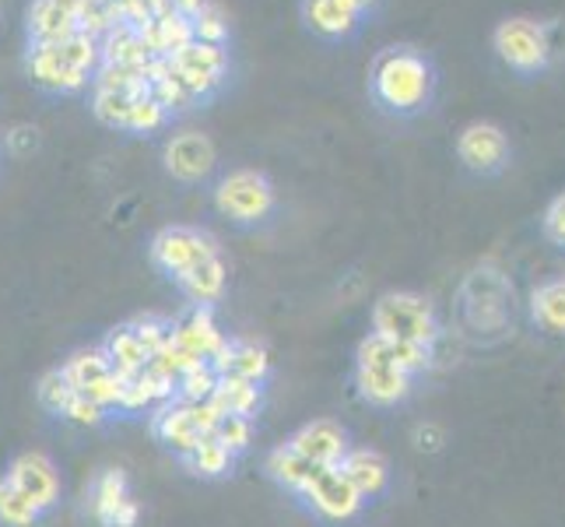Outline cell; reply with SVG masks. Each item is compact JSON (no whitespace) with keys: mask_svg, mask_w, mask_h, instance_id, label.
I'll return each mask as SVG.
<instances>
[{"mask_svg":"<svg viewBox=\"0 0 565 527\" xmlns=\"http://www.w3.org/2000/svg\"><path fill=\"white\" fill-rule=\"evenodd\" d=\"M103 64V39L88 32H74L61 43H29L25 50V71L29 77L46 92H82L95 82V71Z\"/></svg>","mask_w":565,"mask_h":527,"instance_id":"6da1fadb","label":"cell"},{"mask_svg":"<svg viewBox=\"0 0 565 527\" xmlns=\"http://www.w3.org/2000/svg\"><path fill=\"white\" fill-rule=\"evenodd\" d=\"M369 85H373L376 103L386 113L407 116V113H418L428 106L433 88H436V74H433V64H428L422 53H415L412 46H394L376 56Z\"/></svg>","mask_w":565,"mask_h":527,"instance_id":"7a4b0ae2","label":"cell"},{"mask_svg":"<svg viewBox=\"0 0 565 527\" xmlns=\"http://www.w3.org/2000/svg\"><path fill=\"white\" fill-rule=\"evenodd\" d=\"M373 330L397 341H422L433 345L439 338V324L433 306L415 292H386L373 306Z\"/></svg>","mask_w":565,"mask_h":527,"instance_id":"3957f363","label":"cell"},{"mask_svg":"<svg viewBox=\"0 0 565 527\" xmlns=\"http://www.w3.org/2000/svg\"><path fill=\"white\" fill-rule=\"evenodd\" d=\"M214 208L239 225L260 222L275 211V187L257 169H232L214 187Z\"/></svg>","mask_w":565,"mask_h":527,"instance_id":"277c9868","label":"cell"},{"mask_svg":"<svg viewBox=\"0 0 565 527\" xmlns=\"http://www.w3.org/2000/svg\"><path fill=\"white\" fill-rule=\"evenodd\" d=\"M495 53L502 64H510L516 74H537L552 61V39L548 29L534 18H505L495 29Z\"/></svg>","mask_w":565,"mask_h":527,"instance_id":"5b68a950","label":"cell"},{"mask_svg":"<svg viewBox=\"0 0 565 527\" xmlns=\"http://www.w3.org/2000/svg\"><path fill=\"white\" fill-rule=\"evenodd\" d=\"M148 253H151V264L154 267L166 271L169 278L180 282L198 264H204L207 257H214V253H218V243H214V236H207V232H201V229L169 225V229H162L159 236L151 240Z\"/></svg>","mask_w":565,"mask_h":527,"instance_id":"8992f818","label":"cell"},{"mask_svg":"<svg viewBox=\"0 0 565 527\" xmlns=\"http://www.w3.org/2000/svg\"><path fill=\"white\" fill-rule=\"evenodd\" d=\"M61 369H64L67 383L77 390V394H85V398H92L95 404H103L106 412H109V408H120L124 380L113 373V366H109V359H106V351H103V348L77 351V356H71Z\"/></svg>","mask_w":565,"mask_h":527,"instance_id":"52a82bcc","label":"cell"},{"mask_svg":"<svg viewBox=\"0 0 565 527\" xmlns=\"http://www.w3.org/2000/svg\"><path fill=\"white\" fill-rule=\"evenodd\" d=\"M169 64H172V71L183 77V85L204 103L211 92H218L225 85L228 53H225V46H214V43H201V39H193L186 50H180L177 56H169Z\"/></svg>","mask_w":565,"mask_h":527,"instance_id":"ba28073f","label":"cell"},{"mask_svg":"<svg viewBox=\"0 0 565 527\" xmlns=\"http://www.w3.org/2000/svg\"><path fill=\"white\" fill-rule=\"evenodd\" d=\"M299 496L327 520H352L362 510V503H365V496L355 489L352 482H348V475L341 472L338 464L320 467Z\"/></svg>","mask_w":565,"mask_h":527,"instance_id":"9c48e42d","label":"cell"},{"mask_svg":"<svg viewBox=\"0 0 565 527\" xmlns=\"http://www.w3.org/2000/svg\"><path fill=\"white\" fill-rule=\"evenodd\" d=\"M4 478L25 499H32L43 514L50 510L56 499H61V475H56L53 461L46 454H39V451H29L22 457H14Z\"/></svg>","mask_w":565,"mask_h":527,"instance_id":"30bf717a","label":"cell"},{"mask_svg":"<svg viewBox=\"0 0 565 527\" xmlns=\"http://www.w3.org/2000/svg\"><path fill=\"white\" fill-rule=\"evenodd\" d=\"M457 155L467 169L475 172H499L510 159V138H505V130L495 127V124H467L457 138Z\"/></svg>","mask_w":565,"mask_h":527,"instance_id":"8fae6325","label":"cell"},{"mask_svg":"<svg viewBox=\"0 0 565 527\" xmlns=\"http://www.w3.org/2000/svg\"><path fill=\"white\" fill-rule=\"evenodd\" d=\"M162 159H166V169L172 180L198 183L214 169V145L201 130H183L177 138H169Z\"/></svg>","mask_w":565,"mask_h":527,"instance_id":"7c38bea8","label":"cell"},{"mask_svg":"<svg viewBox=\"0 0 565 527\" xmlns=\"http://www.w3.org/2000/svg\"><path fill=\"white\" fill-rule=\"evenodd\" d=\"M225 341L228 338L218 330V324H214L211 306H190L177 320V330H172V345H180L186 356H193L198 362H211L225 348Z\"/></svg>","mask_w":565,"mask_h":527,"instance_id":"4fadbf2b","label":"cell"},{"mask_svg":"<svg viewBox=\"0 0 565 527\" xmlns=\"http://www.w3.org/2000/svg\"><path fill=\"white\" fill-rule=\"evenodd\" d=\"M151 433L159 436V443H166L172 454L186 457L193 446H198L207 433H201L198 419H193L186 401H166L159 404V412L151 415Z\"/></svg>","mask_w":565,"mask_h":527,"instance_id":"5bb4252c","label":"cell"},{"mask_svg":"<svg viewBox=\"0 0 565 527\" xmlns=\"http://www.w3.org/2000/svg\"><path fill=\"white\" fill-rule=\"evenodd\" d=\"M296 451L302 454V457H309L313 464H323V467H330V464H341L344 461V454L352 451L348 446V433L338 425V422H330V419H313V422H306L299 433H291V440H288Z\"/></svg>","mask_w":565,"mask_h":527,"instance_id":"9a60e30c","label":"cell"},{"mask_svg":"<svg viewBox=\"0 0 565 527\" xmlns=\"http://www.w3.org/2000/svg\"><path fill=\"white\" fill-rule=\"evenodd\" d=\"M428 359H433V345H422V341H397V338H386V335H369L362 338L359 345V366L365 362H390L404 369V373H422V369L428 366Z\"/></svg>","mask_w":565,"mask_h":527,"instance_id":"2e32d148","label":"cell"},{"mask_svg":"<svg viewBox=\"0 0 565 527\" xmlns=\"http://www.w3.org/2000/svg\"><path fill=\"white\" fill-rule=\"evenodd\" d=\"M355 387L369 404L390 408L412 394V373L390 366V362H365L355 366Z\"/></svg>","mask_w":565,"mask_h":527,"instance_id":"e0dca14e","label":"cell"},{"mask_svg":"<svg viewBox=\"0 0 565 527\" xmlns=\"http://www.w3.org/2000/svg\"><path fill=\"white\" fill-rule=\"evenodd\" d=\"M225 380H246V383H264L270 373V359L257 341H225V348L211 359Z\"/></svg>","mask_w":565,"mask_h":527,"instance_id":"ac0fdd59","label":"cell"},{"mask_svg":"<svg viewBox=\"0 0 565 527\" xmlns=\"http://www.w3.org/2000/svg\"><path fill=\"white\" fill-rule=\"evenodd\" d=\"M141 29V39L148 43V50L154 53V56H177L180 50H186L193 39V22L186 14H180L177 8L172 11H166V14H154L151 22H145V25H138Z\"/></svg>","mask_w":565,"mask_h":527,"instance_id":"d6986e66","label":"cell"},{"mask_svg":"<svg viewBox=\"0 0 565 527\" xmlns=\"http://www.w3.org/2000/svg\"><path fill=\"white\" fill-rule=\"evenodd\" d=\"M82 32L74 11H67L61 0H32L25 14V35L29 43H61V39Z\"/></svg>","mask_w":565,"mask_h":527,"instance_id":"ffe728a7","label":"cell"},{"mask_svg":"<svg viewBox=\"0 0 565 527\" xmlns=\"http://www.w3.org/2000/svg\"><path fill=\"white\" fill-rule=\"evenodd\" d=\"M306 25L323 39H341L359 29L362 11L348 0H302Z\"/></svg>","mask_w":565,"mask_h":527,"instance_id":"44dd1931","label":"cell"},{"mask_svg":"<svg viewBox=\"0 0 565 527\" xmlns=\"http://www.w3.org/2000/svg\"><path fill=\"white\" fill-rule=\"evenodd\" d=\"M103 351H106V359H109L116 377H134L151 362V351L145 348V341L138 338V330H134L130 324L109 330Z\"/></svg>","mask_w":565,"mask_h":527,"instance_id":"7402d4cb","label":"cell"},{"mask_svg":"<svg viewBox=\"0 0 565 527\" xmlns=\"http://www.w3.org/2000/svg\"><path fill=\"white\" fill-rule=\"evenodd\" d=\"M323 464H313L309 457H302L296 446L291 443H285V446H275V451L267 454V464H264V472L275 478L281 489H288V493H302L306 485H309V478H313L317 472H320Z\"/></svg>","mask_w":565,"mask_h":527,"instance_id":"603a6c76","label":"cell"},{"mask_svg":"<svg viewBox=\"0 0 565 527\" xmlns=\"http://www.w3.org/2000/svg\"><path fill=\"white\" fill-rule=\"evenodd\" d=\"M154 53L141 39L138 25H116L103 35V64H124V67H151Z\"/></svg>","mask_w":565,"mask_h":527,"instance_id":"cb8c5ba5","label":"cell"},{"mask_svg":"<svg viewBox=\"0 0 565 527\" xmlns=\"http://www.w3.org/2000/svg\"><path fill=\"white\" fill-rule=\"evenodd\" d=\"M338 467L365 499L380 496L386 489V482H390V464L376 451H365V446H359V451H348Z\"/></svg>","mask_w":565,"mask_h":527,"instance_id":"d4e9b609","label":"cell"},{"mask_svg":"<svg viewBox=\"0 0 565 527\" xmlns=\"http://www.w3.org/2000/svg\"><path fill=\"white\" fill-rule=\"evenodd\" d=\"M130 503V493H127V475L120 467H109L92 485V517L99 520L103 527H116L120 520L124 506Z\"/></svg>","mask_w":565,"mask_h":527,"instance_id":"484cf974","label":"cell"},{"mask_svg":"<svg viewBox=\"0 0 565 527\" xmlns=\"http://www.w3.org/2000/svg\"><path fill=\"white\" fill-rule=\"evenodd\" d=\"M225 278H228V271H225L222 253H214V257H207L204 264H198V267H193L190 275H183L177 285L183 288V296H186L193 306H211V303H218V299H222Z\"/></svg>","mask_w":565,"mask_h":527,"instance_id":"4316f807","label":"cell"},{"mask_svg":"<svg viewBox=\"0 0 565 527\" xmlns=\"http://www.w3.org/2000/svg\"><path fill=\"white\" fill-rule=\"evenodd\" d=\"M531 314L548 335H565V278L541 282L531 292Z\"/></svg>","mask_w":565,"mask_h":527,"instance_id":"83f0119b","label":"cell"},{"mask_svg":"<svg viewBox=\"0 0 565 527\" xmlns=\"http://www.w3.org/2000/svg\"><path fill=\"white\" fill-rule=\"evenodd\" d=\"M232 461H236V454H232L228 446H225L218 436H214V433L204 436V440L183 457L186 472H190V475H198V478H222V475H228Z\"/></svg>","mask_w":565,"mask_h":527,"instance_id":"f1b7e54d","label":"cell"},{"mask_svg":"<svg viewBox=\"0 0 565 527\" xmlns=\"http://www.w3.org/2000/svg\"><path fill=\"white\" fill-rule=\"evenodd\" d=\"M260 383H246V380H225L218 383V390H214L211 404L218 408L222 415H246L253 419L260 412Z\"/></svg>","mask_w":565,"mask_h":527,"instance_id":"f546056e","label":"cell"},{"mask_svg":"<svg viewBox=\"0 0 565 527\" xmlns=\"http://www.w3.org/2000/svg\"><path fill=\"white\" fill-rule=\"evenodd\" d=\"M148 95V92H145ZM141 95H130V92H113V88H99L92 85V113L95 120L113 127V130H127V120H130V109L138 103Z\"/></svg>","mask_w":565,"mask_h":527,"instance_id":"4dcf8cb0","label":"cell"},{"mask_svg":"<svg viewBox=\"0 0 565 527\" xmlns=\"http://www.w3.org/2000/svg\"><path fill=\"white\" fill-rule=\"evenodd\" d=\"M222 377L218 369H214L211 362H201L186 369V373L180 377V387H177V401H186V404H201V401H211L214 390H218Z\"/></svg>","mask_w":565,"mask_h":527,"instance_id":"1f68e13d","label":"cell"},{"mask_svg":"<svg viewBox=\"0 0 565 527\" xmlns=\"http://www.w3.org/2000/svg\"><path fill=\"white\" fill-rule=\"evenodd\" d=\"M39 517H43V510L18 493L8 478H0V524L4 527H32Z\"/></svg>","mask_w":565,"mask_h":527,"instance_id":"d6a6232c","label":"cell"},{"mask_svg":"<svg viewBox=\"0 0 565 527\" xmlns=\"http://www.w3.org/2000/svg\"><path fill=\"white\" fill-rule=\"evenodd\" d=\"M74 394H77V390L67 383L64 369H50V373L39 380V387H35V398H39V404H43L50 415H64V408L71 404Z\"/></svg>","mask_w":565,"mask_h":527,"instance_id":"836d02e7","label":"cell"},{"mask_svg":"<svg viewBox=\"0 0 565 527\" xmlns=\"http://www.w3.org/2000/svg\"><path fill=\"white\" fill-rule=\"evenodd\" d=\"M193 22V35L201 39V43H214V46H225V39H228V18H225V11L214 4H204L198 14L190 18Z\"/></svg>","mask_w":565,"mask_h":527,"instance_id":"e575fe53","label":"cell"},{"mask_svg":"<svg viewBox=\"0 0 565 527\" xmlns=\"http://www.w3.org/2000/svg\"><path fill=\"white\" fill-rule=\"evenodd\" d=\"M166 120H169V109L148 92V95H141L138 103H134L130 120H127V134H151V130L166 127Z\"/></svg>","mask_w":565,"mask_h":527,"instance_id":"d590c367","label":"cell"},{"mask_svg":"<svg viewBox=\"0 0 565 527\" xmlns=\"http://www.w3.org/2000/svg\"><path fill=\"white\" fill-rule=\"evenodd\" d=\"M130 327L138 330V338H141L145 348L151 351V359L172 345V330H177V324H169L166 317H154V314H145V317H138V320H130Z\"/></svg>","mask_w":565,"mask_h":527,"instance_id":"8d00e7d4","label":"cell"},{"mask_svg":"<svg viewBox=\"0 0 565 527\" xmlns=\"http://www.w3.org/2000/svg\"><path fill=\"white\" fill-rule=\"evenodd\" d=\"M214 436H218L232 454H243V451H249V443H253V419L222 415L218 429H214Z\"/></svg>","mask_w":565,"mask_h":527,"instance_id":"74e56055","label":"cell"},{"mask_svg":"<svg viewBox=\"0 0 565 527\" xmlns=\"http://www.w3.org/2000/svg\"><path fill=\"white\" fill-rule=\"evenodd\" d=\"M61 419H67V422H74V425H103V422H106V408H103V404H95V401L85 398V394H74L71 404L64 408V415H61Z\"/></svg>","mask_w":565,"mask_h":527,"instance_id":"f35d334b","label":"cell"},{"mask_svg":"<svg viewBox=\"0 0 565 527\" xmlns=\"http://www.w3.org/2000/svg\"><path fill=\"white\" fill-rule=\"evenodd\" d=\"M544 232H548L552 243L565 246V193H558L548 211H544Z\"/></svg>","mask_w":565,"mask_h":527,"instance_id":"ab89813d","label":"cell"},{"mask_svg":"<svg viewBox=\"0 0 565 527\" xmlns=\"http://www.w3.org/2000/svg\"><path fill=\"white\" fill-rule=\"evenodd\" d=\"M204 4H211V0H172V8H177L180 14H186V18H193Z\"/></svg>","mask_w":565,"mask_h":527,"instance_id":"60d3db41","label":"cell"},{"mask_svg":"<svg viewBox=\"0 0 565 527\" xmlns=\"http://www.w3.org/2000/svg\"><path fill=\"white\" fill-rule=\"evenodd\" d=\"M348 4H355V8H359V11L365 14L369 8H373V4H376V0H348Z\"/></svg>","mask_w":565,"mask_h":527,"instance_id":"b9f144b4","label":"cell"}]
</instances>
